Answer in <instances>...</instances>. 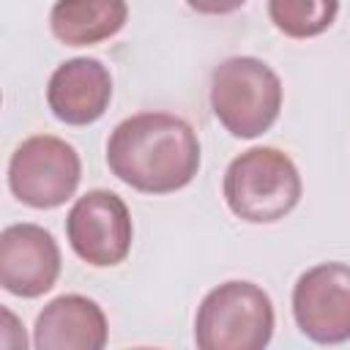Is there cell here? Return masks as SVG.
<instances>
[{"label": "cell", "instance_id": "obj_5", "mask_svg": "<svg viewBox=\"0 0 350 350\" xmlns=\"http://www.w3.org/2000/svg\"><path fill=\"white\" fill-rule=\"evenodd\" d=\"M82 180V161L74 145L52 134L27 137L8 161L11 194L38 211H49L74 197Z\"/></svg>", "mask_w": 350, "mask_h": 350}, {"label": "cell", "instance_id": "obj_7", "mask_svg": "<svg viewBox=\"0 0 350 350\" xmlns=\"http://www.w3.org/2000/svg\"><path fill=\"white\" fill-rule=\"evenodd\" d=\"M293 317L309 339L339 345L350 339V265L320 262L293 287Z\"/></svg>", "mask_w": 350, "mask_h": 350}, {"label": "cell", "instance_id": "obj_6", "mask_svg": "<svg viewBox=\"0 0 350 350\" xmlns=\"http://www.w3.org/2000/svg\"><path fill=\"white\" fill-rule=\"evenodd\" d=\"M66 235L74 254L88 265H118L131 252L134 238L129 205L109 189H93L71 205L66 216Z\"/></svg>", "mask_w": 350, "mask_h": 350}, {"label": "cell", "instance_id": "obj_13", "mask_svg": "<svg viewBox=\"0 0 350 350\" xmlns=\"http://www.w3.org/2000/svg\"><path fill=\"white\" fill-rule=\"evenodd\" d=\"M189 8H194L197 14H211V16H221V14H232L238 11L246 0H186Z\"/></svg>", "mask_w": 350, "mask_h": 350}, {"label": "cell", "instance_id": "obj_12", "mask_svg": "<svg viewBox=\"0 0 350 350\" xmlns=\"http://www.w3.org/2000/svg\"><path fill=\"white\" fill-rule=\"evenodd\" d=\"M339 14V0H268V16L290 38L325 33Z\"/></svg>", "mask_w": 350, "mask_h": 350}, {"label": "cell", "instance_id": "obj_4", "mask_svg": "<svg viewBox=\"0 0 350 350\" xmlns=\"http://www.w3.org/2000/svg\"><path fill=\"white\" fill-rule=\"evenodd\" d=\"M273 336L268 293L243 279L213 287L194 317V342L202 350H262Z\"/></svg>", "mask_w": 350, "mask_h": 350}, {"label": "cell", "instance_id": "obj_2", "mask_svg": "<svg viewBox=\"0 0 350 350\" xmlns=\"http://www.w3.org/2000/svg\"><path fill=\"white\" fill-rule=\"evenodd\" d=\"M227 208L249 224L284 219L301 200V175L293 159L271 145L249 148L235 156L221 183Z\"/></svg>", "mask_w": 350, "mask_h": 350}, {"label": "cell", "instance_id": "obj_3", "mask_svg": "<svg viewBox=\"0 0 350 350\" xmlns=\"http://www.w3.org/2000/svg\"><path fill=\"white\" fill-rule=\"evenodd\" d=\"M211 109L232 137L254 139L279 118L282 79L260 57H227L211 74Z\"/></svg>", "mask_w": 350, "mask_h": 350}, {"label": "cell", "instance_id": "obj_10", "mask_svg": "<svg viewBox=\"0 0 350 350\" xmlns=\"http://www.w3.org/2000/svg\"><path fill=\"white\" fill-rule=\"evenodd\" d=\"M109 328L104 309L88 295H57L36 317L33 345L38 350H101Z\"/></svg>", "mask_w": 350, "mask_h": 350}, {"label": "cell", "instance_id": "obj_8", "mask_svg": "<svg viewBox=\"0 0 350 350\" xmlns=\"http://www.w3.org/2000/svg\"><path fill=\"white\" fill-rule=\"evenodd\" d=\"M60 276V249L49 230L22 221L0 232V284L19 298H38Z\"/></svg>", "mask_w": 350, "mask_h": 350}, {"label": "cell", "instance_id": "obj_11", "mask_svg": "<svg viewBox=\"0 0 350 350\" xmlns=\"http://www.w3.org/2000/svg\"><path fill=\"white\" fill-rule=\"evenodd\" d=\"M126 19V0H57L49 11V30L66 46H90L112 38Z\"/></svg>", "mask_w": 350, "mask_h": 350}, {"label": "cell", "instance_id": "obj_1", "mask_svg": "<svg viewBox=\"0 0 350 350\" xmlns=\"http://www.w3.org/2000/svg\"><path fill=\"white\" fill-rule=\"evenodd\" d=\"M107 164L118 180L142 194H170L194 180L200 139L178 115L139 112L112 129Z\"/></svg>", "mask_w": 350, "mask_h": 350}, {"label": "cell", "instance_id": "obj_9", "mask_svg": "<svg viewBox=\"0 0 350 350\" xmlns=\"http://www.w3.org/2000/svg\"><path fill=\"white\" fill-rule=\"evenodd\" d=\"M112 98L109 68L96 57H71L60 63L46 85V104L60 123H96Z\"/></svg>", "mask_w": 350, "mask_h": 350}]
</instances>
